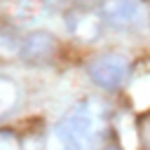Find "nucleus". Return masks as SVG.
Listing matches in <instances>:
<instances>
[{
  "label": "nucleus",
  "instance_id": "obj_1",
  "mask_svg": "<svg viewBox=\"0 0 150 150\" xmlns=\"http://www.w3.org/2000/svg\"><path fill=\"white\" fill-rule=\"evenodd\" d=\"M105 127L101 103L84 98L75 103L52 129V150H94Z\"/></svg>",
  "mask_w": 150,
  "mask_h": 150
},
{
  "label": "nucleus",
  "instance_id": "obj_2",
  "mask_svg": "<svg viewBox=\"0 0 150 150\" xmlns=\"http://www.w3.org/2000/svg\"><path fill=\"white\" fill-rule=\"evenodd\" d=\"M87 75L98 89L117 91L120 87H124V82L131 75V61L124 54H115V52L101 54L87 63Z\"/></svg>",
  "mask_w": 150,
  "mask_h": 150
},
{
  "label": "nucleus",
  "instance_id": "obj_3",
  "mask_svg": "<svg viewBox=\"0 0 150 150\" xmlns=\"http://www.w3.org/2000/svg\"><path fill=\"white\" fill-rule=\"evenodd\" d=\"M101 19L117 30H138L148 23V7L143 0H103Z\"/></svg>",
  "mask_w": 150,
  "mask_h": 150
},
{
  "label": "nucleus",
  "instance_id": "obj_4",
  "mask_svg": "<svg viewBox=\"0 0 150 150\" xmlns=\"http://www.w3.org/2000/svg\"><path fill=\"white\" fill-rule=\"evenodd\" d=\"M59 42L52 33L47 30H33L28 35H23V45H21V56L28 63H47L56 56Z\"/></svg>",
  "mask_w": 150,
  "mask_h": 150
},
{
  "label": "nucleus",
  "instance_id": "obj_5",
  "mask_svg": "<svg viewBox=\"0 0 150 150\" xmlns=\"http://www.w3.org/2000/svg\"><path fill=\"white\" fill-rule=\"evenodd\" d=\"M68 30L73 38L82 42H91L101 35L103 30V19L94 12H75L68 16Z\"/></svg>",
  "mask_w": 150,
  "mask_h": 150
},
{
  "label": "nucleus",
  "instance_id": "obj_6",
  "mask_svg": "<svg viewBox=\"0 0 150 150\" xmlns=\"http://www.w3.org/2000/svg\"><path fill=\"white\" fill-rule=\"evenodd\" d=\"M21 101V87L12 77L0 75V117H7L16 110Z\"/></svg>",
  "mask_w": 150,
  "mask_h": 150
},
{
  "label": "nucleus",
  "instance_id": "obj_7",
  "mask_svg": "<svg viewBox=\"0 0 150 150\" xmlns=\"http://www.w3.org/2000/svg\"><path fill=\"white\" fill-rule=\"evenodd\" d=\"M21 45H23V35L16 28H0V59L9 61V59H19L21 56Z\"/></svg>",
  "mask_w": 150,
  "mask_h": 150
},
{
  "label": "nucleus",
  "instance_id": "obj_8",
  "mask_svg": "<svg viewBox=\"0 0 150 150\" xmlns=\"http://www.w3.org/2000/svg\"><path fill=\"white\" fill-rule=\"evenodd\" d=\"M0 150H21V138L12 129H0Z\"/></svg>",
  "mask_w": 150,
  "mask_h": 150
},
{
  "label": "nucleus",
  "instance_id": "obj_9",
  "mask_svg": "<svg viewBox=\"0 0 150 150\" xmlns=\"http://www.w3.org/2000/svg\"><path fill=\"white\" fill-rule=\"evenodd\" d=\"M138 138H141L143 150H150V115H145L138 122Z\"/></svg>",
  "mask_w": 150,
  "mask_h": 150
},
{
  "label": "nucleus",
  "instance_id": "obj_10",
  "mask_svg": "<svg viewBox=\"0 0 150 150\" xmlns=\"http://www.w3.org/2000/svg\"><path fill=\"white\" fill-rule=\"evenodd\" d=\"M40 2H42V5H47L49 9H63L70 0H40Z\"/></svg>",
  "mask_w": 150,
  "mask_h": 150
},
{
  "label": "nucleus",
  "instance_id": "obj_11",
  "mask_svg": "<svg viewBox=\"0 0 150 150\" xmlns=\"http://www.w3.org/2000/svg\"><path fill=\"white\" fill-rule=\"evenodd\" d=\"M105 150H117V148H105Z\"/></svg>",
  "mask_w": 150,
  "mask_h": 150
}]
</instances>
